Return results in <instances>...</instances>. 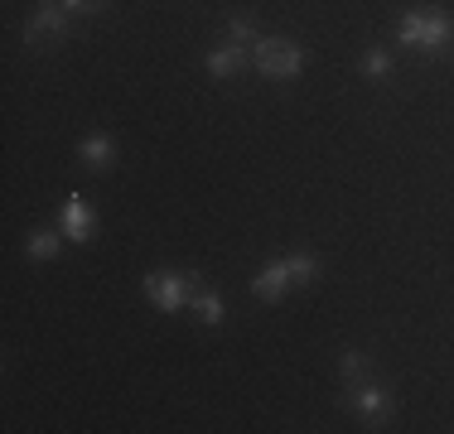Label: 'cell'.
Wrapping results in <instances>:
<instances>
[{"label": "cell", "instance_id": "obj_1", "mask_svg": "<svg viewBox=\"0 0 454 434\" xmlns=\"http://www.w3.org/2000/svg\"><path fill=\"white\" fill-rule=\"evenodd\" d=\"M396 39H402L406 49L445 53V49H454V19L440 15V10H411V15H402Z\"/></svg>", "mask_w": 454, "mask_h": 434}, {"label": "cell", "instance_id": "obj_2", "mask_svg": "<svg viewBox=\"0 0 454 434\" xmlns=\"http://www.w3.org/2000/svg\"><path fill=\"white\" fill-rule=\"evenodd\" d=\"M252 63L262 68V78H295L305 68V49H295L290 39H256Z\"/></svg>", "mask_w": 454, "mask_h": 434}, {"label": "cell", "instance_id": "obj_3", "mask_svg": "<svg viewBox=\"0 0 454 434\" xmlns=\"http://www.w3.org/2000/svg\"><path fill=\"white\" fill-rule=\"evenodd\" d=\"M193 290H199V270H184V275H145V295L155 299L165 314L189 309Z\"/></svg>", "mask_w": 454, "mask_h": 434}, {"label": "cell", "instance_id": "obj_4", "mask_svg": "<svg viewBox=\"0 0 454 434\" xmlns=\"http://www.w3.org/2000/svg\"><path fill=\"white\" fill-rule=\"evenodd\" d=\"M53 39H68V10L63 5H39V15L25 25V43H53Z\"/></svg>", "mask_w": 454, "mask_h": 434}, {"label": "cell", "instance_id": "obj_5", "mask_svg": "<svg viewBox=\"0 0 454 434\" xmlns=\"http://www.w3.org/2000/svg\"><path fill=\"white\" fill-rule=\"evenodd\" d=\"M348 410H358V415H367V420H377V425H382V420L392 415V396H387L377 382H363V386L348 391Z\"/></svg>", "mask_w": 454, "mask_h": 434}, {"label": "cell", "instance_id": "obj_6", "mask_svg": "<svg viewBox=\"0 0 454 434\" xmlns=\"http://www.w3.org/2000/svg\"><path fill=\"white\" fill-rule=\"evenodd\" d=\"M63 236H68V242H88L92 236V213H88V203H82L78 193L63 203Z\"/></svg>", "mask_w": 454, "mask_h": 434}, {"label": "cell", "instance_id": "obj_7", "mask_svg": "<svg viewBox=\"0 0 454 434\" xmlns=\"http://www.w3.org/2000/svg\"><path fill=\"white\" fill-rule=\"evenodd\" d=\"M286 285H290V266H286V260H271V266L252 280V295L256 299H280V295H286Z\"/></svg>", "mask_w": 454, "mask_h": 434}, {"label": "cell", "instance_id": "obj_8", "mask_svg": "<svg viewBox=\"0 0 454 434\" xmlns=\"http://www.w3.org/2000/svg\"><path fill=\"white\" fill-rule=\"evenodd\" d=\"M247 58H252V53H247L242 43H232V39H227L223 49H213V53H208V68L218 73V78H232L237 68H247Z\"/></svg>", "mask_w": 454, "mask_h": 434}, {"label": "cell", "instance_id": "obj_9", "mask_svg": "<svg viewBox=\"0 0 454 434\" xmlns=\"http://www.w3.org/2000/svg\"><path fill=\"white\" fill-rule=\"evenodd\" d=\"M82 165H88V169H112V165H116V145H112V136H92V140H82Z\"/></svg>", "mask_w": 454, "mask_h": 434}, {"label": "cell", "instance_id": "obj_10", "mask_svg": "<svg viewBox=\"0 0 454 434\" xmlns=\"http://www.w3.org/2000/svg\"><path fill=\"white\" fill-rule=\"evenodd\" d=\"M339 372H343V382L348 386H363V382H377L372 376V362H367L363 353H343V362H339Z\"/></svg>", "mask_w": 454, "mask_h": 434}, {"label": "cell", "instance_id": "obj_11", "mask_svg": "<svg viewBox=\"0 0 454 434\" xmlns=\"http://www.w3.org/2000/svg\"><path fill=\"white\" fill-rule=\"evenodd\" d=\"M189 309L199 314L203 323H223V314H227L218 295H193V299H189Z\"/></svg>", "mask_w": 454, "mask_h": 434}, {"label": "cell", "instance_id": "obj_12", "mask_svg": "<svg viewBox=\"0 0 454 434\" xmlns=\"http://www.w3.org/2000/svg\"><path fill=\"white\" fill-rule=\"evenodd\" d=\"M286 266H290V280H300V285H309V280L319 275V260H315V256H305V252H300V256H290Z\"/></svg>", "mask_w": 454, "mask_h": 434}, {"label": "cell", "instance_id": "obj_13", "mask_svg": "<svg viewBox=\"0 0 454 434\" xmlns=\"http://www.w3.org/2000/svg\"><path fill=\"white\" fill-rule=\"evenodd\" d=\"M227 39H232V43H242V49H247V43H256L262 35H256V25H252L247 15H237V19H227Z\"/></svg>", "mask_w": 454, "mask_h": 434}, {"label": "cell", "instance_id": "obj_14", "mask_svg": "<svg viewBox=\"0 0 454 434\" xmlns=\"http://www.w3.org/2000/svg\"><path fill=\"white\" fill-rule=\"evenodd\" d=\"M59 242H63L59 232H39V236H29V256H35V260H49L53 252H59Z\"/></svg>", "mask_w": 454, "mask_h": 434}, {"label": "cell", "instance_id": "obj_15", "mask_svg": "<svg viewBox=\"0 0 454 434\" xmlns=\"http://www.w3.org/2000/svg\"><path fill=\"white\" fill-rule=\"evenodd\" d=\"M363 73L367 78H387V73H392V58H387L382 49H367L363 53Z\"/></svg>", "mask_w": 454, "mask_h": 434}, {"label": "cell", "instance_id": "obj_16", "mask_svg": "<svg viewBox=\"0 0 454 434\" xmlns=\"http://www.w3.org/2000/svg\"><path fill=\"white\" fill-rule=\"evenodd\" d=\"M102 5V0H63V10H68V15H78V10H97Z\"/></svg>", "mask_w": 454, "mask_h": 434}]
</instances>
